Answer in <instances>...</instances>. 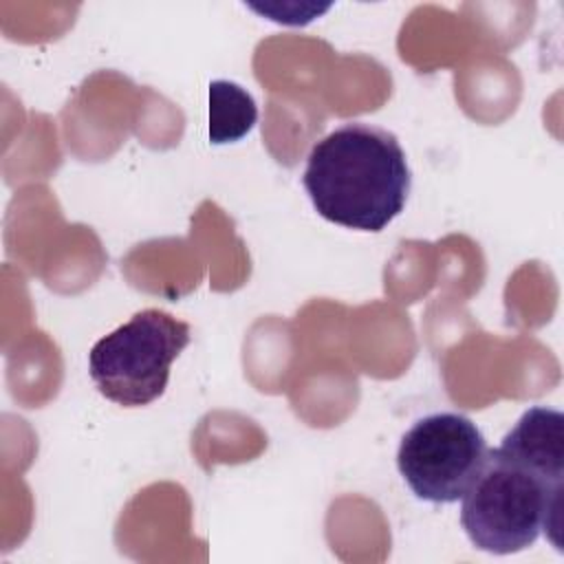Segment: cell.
I'll return each mask as SVG.
<instances>
[{
  "instance_id": "6da1fadb",
  "label": "cell",
  "mask_w": 564,
  "mask_h": 564,
  "mask_svg": "<svg viewBox=\"0 0 564 564\" xmlns=\"http://www.w3.org/2000/svg\"><path fill=\"white\" fill-rule=\"evenodd\" d=\"M302 185L328 223L381 231L403 212L412 172L392 132L348 121L311 148Z\"/></svg>"
},
{
  "instance_id": "7a4b0ae2",
  "label": "cell",
  "mask_w": 564,
  "mask_h": 564,
  "mask_svg": "<svg viewBox=\"0 0 564 564\" xmlns=\"http://www.w3.org/2000/svg\"><path fill=\"white\" fill-rule=\"evenodd\" d=\"M562 509L564 482H551L494 447L460 496V524L476 549L494 555L524 551L542 531L562 551Z\"/></svg>"
},
{
  "instance_id": "3957f363",
  "label": "cell",
  "mask_w": 564,
  "mask_h": 564,
  "mask_svg": "<svg viewBox=\"0 0 564 564\" xmlns=\"http://www.w3.org/2000/svg\"><path fill=\"white\" fill-rule=\"evenodd\" d=\"M189 339V326L174 315L161 308L139 311L95 341L88 352L90 379L112 403L148 405L165 392L170 368Z\"/></svg>"
},
{
  "instance_id": "8992f818",
  "label": "cell",
  "mask_w": 564,
  "mask_h": 564,
  "mask_svg": "<svg viewBox=\"0 0 564 564\" xmlns=\"http://www.w3.org/2000/svg\"><path fill=\"white\" fill-rule=\"evenodd\" d=\"M258 121L253 97L236 82L216 79L209 84V141L234 143L251 132Z\"/></svg>"
},
{
  "instance_id": "5b68a950",
  "label": "cell",
  "mask_w": 564,
  "mask_h": 564,
  "mask_svg": "<svg viewBox=\"0 0 564 564\" xmlns=\"http://www.w3.org/2000/svg\"><path fill=\"white\" fill-rule=\"evenodd\" d=\"M496 449L551 482H564L562 412L546 405L529 408Z\"/></svg>"
},
{
  "instance_id": "277c9868",
  "label": "cell",
  "mask_w": 564,
  "mask_h": 564,
  "mask_svg": "<svg viewBox=\"0 0 564 564\" xmlns=\"http://www.w3.org/2000/svg\"><path fill=\"white\" fill-rule=\"evenodd\" d=\"M487 449L482 432L469 416L434 412L419 419L403 434L397 467L416 498L449 505L460 500Z\"/></svg>"
}]
</instances>
